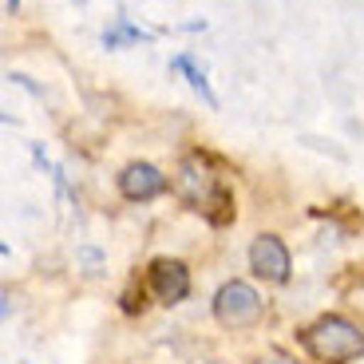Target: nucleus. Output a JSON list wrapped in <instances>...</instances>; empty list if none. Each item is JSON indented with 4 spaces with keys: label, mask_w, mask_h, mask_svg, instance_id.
I'll use <instances>...</instances> for the list:
<instances>
[{
    "label": "nucleus",
    "mask_w": 364,
    "mask_h": 364,
    "mask_svg": "<svg viewBox=\"0 0 364 364\" xmlns=\"http://www.w3.org/2000/svg\"><path fill=\"white\" fill-rule=\"evenodd\" d=\"M301 345L317 364H353L356 356H364V333L348 317L328 313L301 333Z\"/></svg>",
    "instance_id": "nucleus-1"
},
{
    "label": "nucleus",
    "mask_w": 364,
    "mask_h": 364,
    "mask_svg": "<svg viewBox=\"0 0 364 364\" xmlns=\"http://www.w3.org/2000/svg\"><path fill=\"white\" fill-rule=\"evenodd\" d=\"M265 313L262 293L250 282H226L218 293H214V317H218L222 328H254Z\"/></svg>",
    "instance_id": "nucleus-2"
},
{
    "label": "nucleus",
    "mask_w": 364,
    "mask_h": 364,
    "mask_svg": "<svg viewBox=\"0 0 364 364\" xmlns=\"http://www.w3.org/2000/svg\"><path fill=\"white\" fill-rule=\"evenodd\" d=\"M250 269H254V277H262L269 285H285L293 273L289 246L277 234H257L254 246H250Z\"/></svg>",
    "instance_id": "nucleus-3"
},
{
    "label": "nucleus",
    "mask_w": 364,
    "mask_h": 364,
    "mask_svg": "<svg viewBox=\"0 0 364 364\" xmlns=\"http://www.w3.org/2000/svg\"><path fill=\"white\" fill-rule=\"evenodd\" d=\"M171 191V178L155 163H127L119 171V194L127 202H151Z\"/></svg>",
    "instance_id": "nucleus-4"
},
{
    "label": "nucleus",
    "mask_w": 364,
    "mask_h": 364,
    "mask_svg": "<svg viewBox=\"0 0 364 364\" xmlns=\"http://www.w3.org/2000/svg\"><path fill=\"white\" fill-rule=\"evenodd\" d=\"M151 293H155L163 305H178V301L191 297V269L174 257H159L151 265Z\"/></svg>",
    "instance_id": "nucleus-5"
},
{
    "label": "nucleus",
    "mask_w": 364,
    "mask_h": 364,
    "mask_svg": "<svg viewBox=\"0 0 364 364\" xmlns=\"http://www.w3.org/2000/svg\"><path fill=\"white\" fill-rule=\"evenodd\" d=\"M218 182H210V174H206V163H202L198 155H191V159H182V166H178V178H174V191H178V198L182 202H191L194 210L206 202V194L214 191Z\"/></svg>",
    "instance_id": "nucleus-6"
},
{
    "label": "nucleus",
    "mask_w": 364,
    "mask_h": 364,
    "mask_svg": "<svg viewBox=\"0 0 364 364\" xmlns=\"http://www.w3.org/2000/svg\"><path fill=\"white\" fill-rule=\"evenodd\" d=\"M151 40V32H143L139 24H131L127 16H115L107 28H103V48H135V44H146Z\"/></svg>",
    "instance_id": "nucleus-7"
},
{
    "label": "nucleus",
    "mask_w": 364,
    "mask_h": 364,
    "mask_svg": "<svg viewBox=\"0 0 364 364\" xmlns=\"http://www.w3.org/2000/svg\"><path fill=\"white\" fill-rule=\"evenodd\" d=\"M171 72H182V75H186V83H191V87L202 95V103H206V107H218V95L210 91L206 72L194 64V55H191V52H178V55H174V60H171Z\"/></svg>",
    "instance_id": "nucleus-8"
},
{
    "label": "nucleus",
    "mask_w": 364,
    "mask_h": 364,
    "mask_svg": "<svg viewBox=\"0 0 364 364\" xmlns=\"http://www.w3.org/2000/svg\"><path fill=\"white\" fill-rule=\"evenodd\" d=\"M198 210H202V218H206L210 226L222 230V226H230V222H234V194H230L226 186L218 182V186L206 194V202H202Z\"/></svg>",
    "instance_id": "nucleus-9"
},
{
    "label": "nucleus",
    "mask_w": 364,
    "mask_h": 364,
    "mask_svg": "<svg viewBox=\"0 0 364 364\" xmlns=\"http://www.w3.org/2000/svg\"><path fill=\"white\" fill-rule=\"evenodd\" d=\"M4 9H9V12H16V9H20V0H4Z\"/></svg>",
    "instance_id": "nucleus-10"
}]
</instances>
